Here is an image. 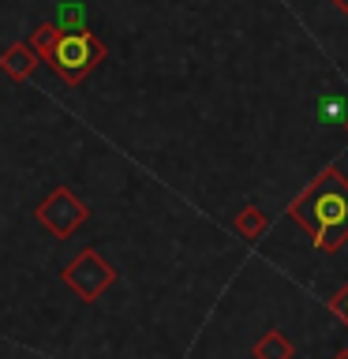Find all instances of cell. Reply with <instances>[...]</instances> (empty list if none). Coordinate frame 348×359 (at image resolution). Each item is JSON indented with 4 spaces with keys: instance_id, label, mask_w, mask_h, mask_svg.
<instances>
[{
    "instance_id": "1",
    "label": "cell",
    "mask_w": 348,
    "mask_h": 359,
    "mask_svg": "<svg viewBox=\"0 0 348 359\" xmlns=\"http://www.w3.org/2000/svg\"><path fill=\"white\" fill-rule=\"evenodd\" d=\"M292 217L314 236L322 251H337L348 240V180L341 172H322L292 202Z\"/></svg>"
},
{
    "instance_id": "2",
    "label": "cell",
    "mask_w": 348,
    "mask_h": 359,
    "mask_svg": "<svg viewBox=\"0 0 348 359\" xmlns=\"http://www.w3.org/2000/svg\"><path fill=\"white\" fill-rule=\"evenodd\" d=\"M45 60H49V67L56 72L60 83L79 86L101 60H105V41H101L98 34H90L86 27L60 30V38H56V45L45 53Z\"/></svg>"
},
{
    "instance_id": "3",
    "label": "cell",
    "mask_w": 348,
    "mask_h": 359,
    "mask_svg": "<svg viewBox=\"0 0 348 359\" xmlns=\"http://www.w3.org/2000/svg\"><path fill=\"white\" fill-rule=\"evenodd\" d=\"M112 280H116V273H112V266L98 251H83L79 258H72V262L64 266V285L86 303H94Z\"/></svg>"
},
{
    "instance_id": "4",
    "label": "cell",
    "mask_w": 348,
    "mask_h": 359,
    "mask_svg": "<svg viewBox=\"0 0 348 359\" xmlns=\"http://www.w3.org/2000/svg\"><path fill=\"white\" fill-rule=\"evenodd\" d=\"M86 206L75 198V191H67V187H56L49 191V195L41 198V206H38V221L49 229L53 236H60V240H67L79 224L86 221Z\"/></svg>"
},
{
    "instance_id": "5",
    "label": "cell",
    "mask_w": 348,
    "mask_h": 359,
    "mask_svg": "<svg viewBox=\"0 0 348 359\" xmlns=\"http://www.w3.org/2000/svg\"><path fill=\"white\" fill-rule=\"evenodd\" d=\"M38 60H41V56L34 53V45L15 41V45H8V49H4V56H0V67H4L15 83H27V79L38 72Z\"/></svg>"
},
{
    "instance_id": "6",
    "label": "cell",
    "mask_w": 348,
    "mask_h": 359,
    "mask_svg": "<svg viewBox=\"0 0 348 359\" xmlns=\"http://www.w3.org/2000/svg\"><path fill=\"white\" fill-rule=\"evenodd\" d=\"M255 359H292L288 337H285V333H277V330H269L262 341L255 344Z\"/></svg>"
},
{
    "instance_id": "7",
    "label": "cell",
    "mask_w": 348,
    "mask_h": 359,
    "mask_svg": "<svg viewBox=\"0 0 348 359\" xmlns=\"http://www.w3.org/2000/svg\"><path fill=\"white\" fill-rule=\"evenodd\" d=\"M236 232H240L243 240H258V236L266 232V217L258 210H243L240 217H236Z\"/></svg>"
},
{
    "instance_id": "8",
    "label": "cell",
    "mask_w": 348,
    "mask_h": 359,
    "mask_svg": "<svg viewBox=\"0 0 348 359\" xmlns=\"http://www.w3.org/2000/svg\"><path fill=\"white\" fill-rule=\"evenodd\" d=\"M56 38H60V27H56V22H41V27L30 34V45H34V53L45 60V53L56 45Z\"/></svg>"
},
{
    "instance_id": "9",
    "label": "cell",
    "mask_w": 348,
    "mask_h": 359,
    "mask_svg": "<svg viewBox=\"0 0 348 359\" xmlns=\"http://www.w3.org/2000/svg\"><path fill=\"white\" fill-rule=\"evenodd\" d=\"M319 112H322V120H330V123L333 120H344V101L341 97H326Z\"/></svg>"
},
{
    "instance_id": "10",
    "label": "cell",
    "mask_w": 348,
    "mask_h": 359,
    "mask_svg": "<svg viewBox=\"0 0 348 359\" xmlns=\"http://www.w3.org/2000/svg\"><path fill=\"white\" fill-rule=\"evenodd\" d=\"M75 22H83V8H79V4H67V8H60V22H56V27H72V30H79L75 27Z\"/></svg>"
},
{
    "instance_id": "11",
    "label": "cell",
    "mask_w": 348,
    "mask_h": 359,
    "mask_svg": "<svg viewBox=\"0 0 348 359\" xmlns=\"http://www.w3.org/2000/svg\"><path fill=\"white\" fill-rule=\"evenodd\" d=\"M333 311H337V314H341V318L348 322V288H344V292H341V296H337V299H333Z\"/></svg>"
},
{
    "instance_id": "12",
    "label": "cell",
    "mask_w": 348,
    "mask_h": 359,
    "mask_svg": "<svg viewBox=\"0 0 348 359\" xmlns=\"http://www.w3.org/2000/svg\"><path fill=\"white\" fill-rule=\"evenodd\" d=\"M333 4H337V8H341V11H348V0H333Z\"/></svg>"
},
{
    "instance_id": "13",
    "label": "cell",
    "mask_w": 348,
    "mask_h": 359,
    "mask_svg": "<svg viewBox=\"0 0 348 359\" xmlns=\"http://www.w3.org/2000/svg\"><path fill=\"white\" fill-rule=\"evenodd\" d=\"M333 359H348V352H337V355H333Z\"/></svg>"
}]
</instances>
